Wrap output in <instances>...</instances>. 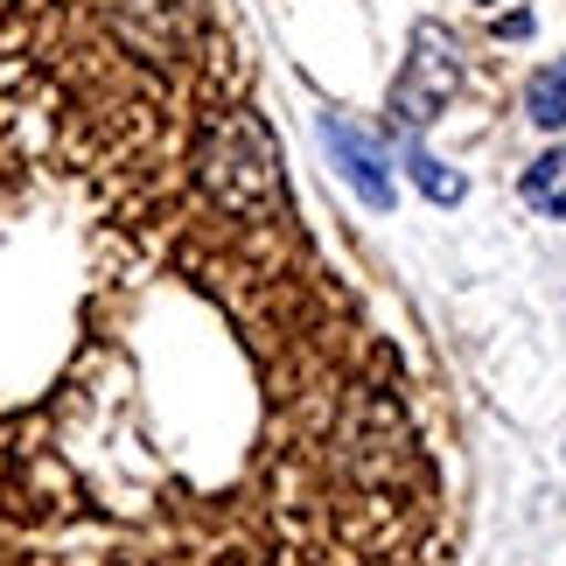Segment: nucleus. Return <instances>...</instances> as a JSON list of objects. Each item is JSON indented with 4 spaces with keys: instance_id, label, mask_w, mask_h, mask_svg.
<instances>
[{
    "instance_id": "f257e3e1",
    "label": "nucleus",
    "mask_w": 566,
    "mask_h": 566,
    "mask_svg": "<svg viewBox=\"0 0 566 566\" xmlns=\"http://www.w3.org/2000/svg\"><path fill=\"white\" fill-rule=\"evenodd\" d=\"M0 566H448L420 378L217 0L0 8Z\"/></svg>"
},
{
    "instance_id": "f03ea898",
    "label": "nucleus",
    "mask_w": 566,
    "mask_h": 566,
    "mask_svg": "<svg viewBox=\"0 0 566 566\" xmlns=\"http://www.w3.org/2000/svg\"><path fill=\"white\" fill-rule=\"evenodd\" d=\"M454 92H462V42H454L441 21H420V29H412V50H406V71L391 84V119L433 126Z\"/></svg>"
},
{
    "instance_id": "7ed1b4c3",
    "label": "nucleus",
    "mask_w": 566,
    "mask_h": 566,
    "mask_svg": "<svg viewBox=\"0 0 566 566\" xmlns=\"http://www.w3.org/2000/svg\"><path fill=\"white\" fill-rule=\"evenodd\" d=\"M322 140H329V155H336V168L357 182V196L371 210H391V176H385V147L364 134V126H350L343 113H329L322 119Z\"/></svg>"
},
{
    "instance_id": "20e7f679",
    "label": "nucleus",
    "mask_w": 566,
    "mask_h": 566,
    "mask_svg": "<svg viewBox=\"0 0 566 566\" xmlns=\"http://www.w3.org/2000/svg\"><path fill=\"white\" fill-rule=\"evenodd\" d=\"M525 203L546 217H566V147H553V155H538L525 168Z\"/></svg>"
},
{
    "instance_id": "39448f33",
    "label": "nucleus",
    "mask_w": 566,
    "mask_h": 566,
    "mask_svg": "<svg viewBox=\"0 0 566 566\" xmlns=\"http://www.w3.org/2000/svg\"><path fill=\"white\" fill-rule=\"evenodd\" d=\"M406 168H412V182H420V196H433L441 210H448V203H462V196H469V182L454 176L448 161H433L427 147H406Z\"/></svg>"
},
{
    "instance_id": "423d86ee",
    "label": "nucleus",
    "mask_w": 566,
    "mask_h": 566,
    "mask_svg": "<svg viewBox=\"0 0 566 566\" xmlns=\"http://www.w3.org/2000/svg\"><path fill=\"white\" fill-rule=\"evenodd\" d=\"M525 105H532V126H566V56H553L546 71L532 77Z\"/></svg>"
},
{
    "instance_id": "0eeeda50",
    "label": "nucleus",
    "mask_w": 566,
    "mask_h": 566,
    "mask_svg": "<svg viewBox=\"0 0 566 566\" xmlns=\"http://www.w3.org/2000/svg\"><path fill=\"white\" fill-rule=\"evenodd\" d=\"M496 35H504V42H517V35H532V14H504V21H496Z\"/></svg>"
}]
</instances>
